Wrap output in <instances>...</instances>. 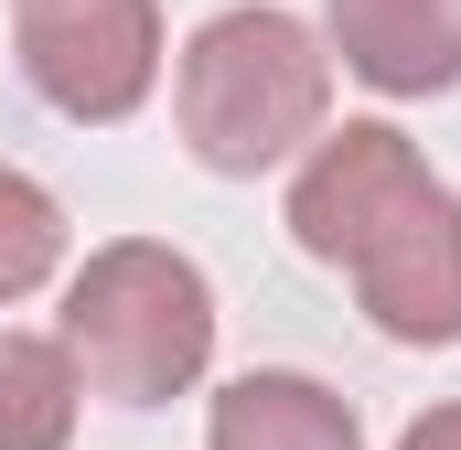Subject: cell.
<instances>
[{"label":"cell","mask_w":461,"mask_h":450,"mask_svg":"<svg viewBox=\"0 0 461 450\" xmlns=\"http://www.w3.org/2000/svg\"><path fill=\"white\" fill-rule=\"evenodd\" d=\"M172 118L204 172L258 183L333 129V43L312 22H290L279 0H236L215 22H194V43L172 65Z\"/></svg>","instance_id":"1"},{"label":"cell","mask_w":461,"mask_h":450,"mask_svg":"<svg viewBox=\"0 0 461 450\" xmlns=\"http://www.w3.org/2000/svg\"><path fill=\"white\" fill-rule=\"evenodd\" d=\"M54 333L76 354V375L97 397H118V408L194 397L204 364H215V279L161 236H108L65 279V322Z\"/></svg>","instance_id":"2"},{"label":"cell","mask_w":461,"mask_h":450,"mask_svg":"<svg viewBox=\"0 0 461 450\" xmlns=\"http://www.w3.org/2000/svg\"><path fill=\"white\" fill-rule=\"evenodd\" d=\"M22 86L76 129H118L161 86V0H11Z\"/></svg>","instance_id":"3"},{"label":"cell","mask_w":461,"mask_h":450,"mask_svg":"<svg viewBox=\"0 0 461 450\" xmlns=\"http://www.w3.org/2000/svg\"><path fill=\"white\" fill-rule=\"evenodd\" d=\"M429 183H440V172L419 161V140H408L397 118H344V129H322V140L301 150V172H290V247L322 257V268H354V247L397 215L408 194H429Z\"/></svg>","instance_id":"4"},{"label":"cell","mask_w":461,"mask_h":450,"mask_svg":"<svg viewBox=\"0 0 461 450\" xmlns=\"http://www.w3.org/2000/svg\"><path fill=\"white\" fill-rule=\"evenodd\" d=\"M354 301H365V322L386 343H461V194L451 183H429V194H408L397 215L375 225L365 247H354Z\"/></svg>","instance_id":"5"},{"label":"cell","mask_w":461,"mask_h":450,"mask_svg":"<svg viewBox=\"0 0 461 450\" xmlns=\"http://www.w3.org/2000/svg\"><path fill=\"white\" fill-rule=\"evenodd\" d=\"M322 43L375 97H451L461 86V0H322Z\"/></svg>","instance_id":"6"},{"label":"cell","mask_w":461,"mask_h":450,"mask_svg":"<svg viewBox=\"0 0 461 450\" xmlns=\"http://www.w3.org/2000/svg\"><path fill=\"white\" fill-rule=\"evenodd\" d=\"M204 450H365V418H354V397H333L322 375L258 364V375L215 386Z\"/></svg>","instance_id":"7"},{"label":"cell","mask_w":461,"mask_h":450,"mask_svg":"<svg viewBox=\"0 0 461 450\" xmlns=\"http://www.w3.org/2000/svg\"><path fill=\"white\" fill-rule=\"evenodd\" d=\"M76 397H86V375H76L65 333H11L0 322V450H65Z\"/></svg>","instance_id":"8"},{"label":"cell","mask_w":461,"mask_h":450,"mask_svg":"<svg viewBox=\"0 0 461 450\" xmlns=\"http://www.w3.org/2000/svg\"><path fill=\"white\" fill-rule=\"evenodd\" d=\"M54 268H65V204H54L32 172H11V161H0V311H11V301H32Z\"/></svg>","instance_id":"9"},{"label":"cell","mask_w":461,"mask_h":450,"mask_svg":"<svg viewBox=\"0 0 461 450\" xmlns=\"http://www.w3.org/2000/svg\"><path fill=\"white\" fill-rule=\"evenodd\" d=\"M397 450H461V397H451V408H429V418H408Z\"/></svg>","instance_id":"10"}]
</instances>
